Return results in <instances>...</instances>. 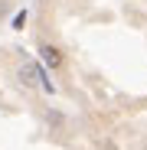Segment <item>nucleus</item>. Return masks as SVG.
Wrapping results in <instances>:
<instances>
[{
    "label": "nucleus",
    "instance_id": "1",
    "mask_svg": "<svg viewBox=\"0 0 147 150\" xmlns=\"http://www.w3.org/2000/svg\"><path fill=\"white\" fill-rule=\"evenodd\" d=\"M39 56H43V62L49 65V69H59L62 65V52L56 46H39Z\"/></svg>",
    "mask_w": 147,
    "mask_h": 150
},
{
    "label": "nucleus",
    "instance_id": "2",
    "mask_svg": "<svg viewBox=\"0 0 147 150\" xmlns=\"http://www.w3.org/2000/svg\"><path fill=\"white\" fill-rule=\"evenodd\" d=\"M39 75H43V69L30 62V65L20 69V82H23V85H39Z\"/></svg>",
    "mask_w": 147,
    "mask_h": 150
}]
</instances>
